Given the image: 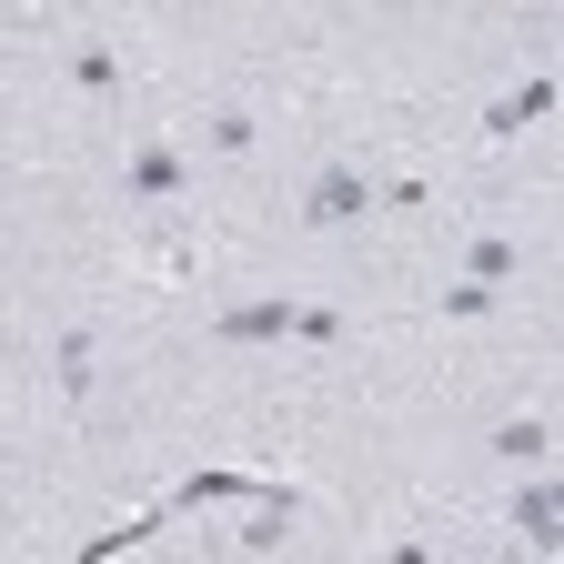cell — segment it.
Masks as SVG:
<instances>
[{
	"label": "cell",
	"instance_id": "obj_9",
	"mask_svg": "<svg viewBox=\"0 0 564 564\" xmlns=\"http://www.w3.org/2000/svg\"><path fill=\"white\" fill-rule=\"evenodd\" d=\"M494 454H524V464H534V454H544V423H505V434H494Z\"/></svg>",
	"mask_w": 564,
	"mask_h": 564
},
{
	"label": "cell",
	"instance_id": "obj_3",
	"mask_svg": "<svg viewBox=\"0 0 564 564\" xmlns=\"http://www.w3.org/2000/svg\"><path fill=\"white\" fill-rule=\"evenodd\" d=\"M544 111H554V82H544V70H534V82H514L505 101H494V111H484V131H494V141H514V131H534Z\"/></svg>",
	"mask_w": 564,
	"mask_h": 564
},
{
	"label": "cell",
	"instance_id": "obj_7",
	"mask_svg": "<svg viewBox=\"0 0 564 564\" xmlns=\"http://www.w3.org/2000/svg\"><path fill=\"white\" fill-rule=\"evenodd\" d=\"M70 82H82V91H111V82H121V61H111V51H101V41H91V51H82V61H70Z\"/></svg>",
	"mask_w": 564,
	"mask_h": 564
},
{
	"label": "cell",
	"instance_id": "obj_4",
	"mask_svg": "<svg viewBox=\"0 0 564 564\" xmlns=\"http://www.w3.org/2000/svg\"><path fill=\"white\" fill-rule=\"evenodd\" d=\"M212 333H223V343H282V333H303V313L293 303H232Z\"/></svg>",
	"mask_w": 564,
	"mask_h": 564
},
{
	"label": "cell",
	"instance_id": "obj_2",
	"mask_svg": "<svg viewBox=\"0 0 564 564\" xmlns=\"http://www.w3.org/2000/svg\"><path fill=\"white\" fill-rule=\"evenodd\" d=\"M514 534H524V544H544V554H564V484H544V474H534V484L514 494Z\"/></svg>",
	"mask_w": 564,
	"mask_h": 564
},
{
	"label": "cell",
	"instance_id": "obj_8",
	"mask_svg": "<svg viewBox=\"0 0 564 564\" xmlns=\"http://www.w3.org/2000/svg\"><path fill=\"white\" fill-rule=\"evenodd\" d=\"M61 383H70V393H91V333H70V343H61Z\"/></svg>",
	"mask_w": 564,
	"mask_h": 564
},
{
	"label": "cell",
	"instance_id": "obj_5",
	"mask_svg": "<svg viewBox=\"0 0 564 564\" xmlns=\"http://www.w3.org/2000/svg\"><path fill=\"white\" fill-rule=\"evenodd\" d=\"M131 192L141 202H172L182 192V152H172V141H141V152H131Z\"/></svg>",
	"mask_w": 564,
	"mask_h": 564
},
{
	"label": "cell",
	"instance_id": "obj_6",
	"mask_svg": "<svg viewBox=\"0 0 564 564\" xmlns=\"http://www.w3.org/2000/svg\"><path fill=\"white\" fill-rule=\"evenodd\" d=\"M505 272H514V242H505V232H484V242H474V282L494 293V282H505Z\"/></svg>",
	"mask_w": 564,
	"mask_h": 564
},
{
	"label": "cell",
	"instance_id": "obj_1",
	"mask_svg": "<svg viewBox=\"0 0 564 564\" xmlns=\"http://www.w3.org/2000/svg\"><path fill=\"white\" fill-rule=\"evenodd\" d=\"M364 212H373V182L352 172V162L313 172V192H303V223H313V232H352V223H364Z\"/></svg>",
	"mask_w": 564,
	"mask_h": 564
}]
</instances>
